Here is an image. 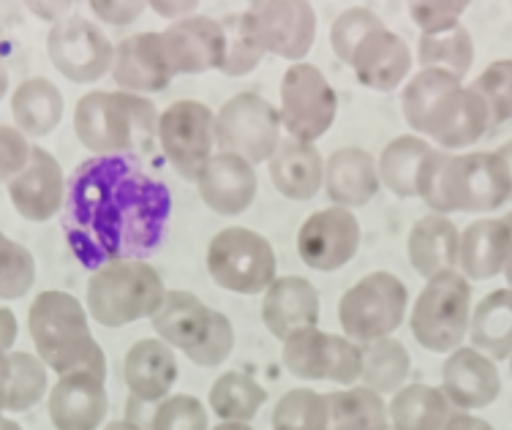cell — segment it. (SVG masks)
Wrapping results in <instances>:
<instances>
[{
  "label": "cell",
  "mask_w": 512,
  "mask_h": 430,
  "mask_svg": "<svg viewBox=\"0 0 512 430\" xmlns=\"http://www.w3.org/2000/svg\"><path fill=\"white\" fill-rule=\"evenodd\" d=\"M472 319V286L458 270L431 278L414 300L409 327L414 341L434 354H450L463 343Z\"/></svg>",
  "instance_id": "52a82bcc"
},
{
  "label": "cell",
  "mask_w": 512,
  "mask_h": 430,
  "mask_svg": "<svg viewBox=\"0 0 512 430\" xmlns=\"http://www.w3.org/2000/svg\"><path fill=\"white\" fill-rule=\"evenodd\" d=\"M30 341L50 371L58 376L74 371L107 373V357L90 333L88 311L69 292H41L28 311Z\"/></svg>",
  "instance_id": "3957f363"
},
{
  "label": "cell",
  "mask_w": 512,
  "mask_h": 430,
  "mask_svg": "<svg viewBox=\"0 0 512 430\" xmlns=\"http://www.w3.org/2000/svg\"><path fill=\"white\" fill-rule=\"evenodd\" d=\"M123 376L131 398L139 403H161L178 382L175 349L158 338H142L126 354Z\"/></svg>",
  "instance_id": "484cf974"
},
{
  "label": "cell",
  "mask_w": 512,
  "mask_h": 430,
  "mask_svg": "<svg viewBox=\"0 0 512 430\" xmlns=\"http://www.w3.org/2000/svg\"><path fill=\"white\" fill-rule=\"evenodd\" d=\"M148 3L142 0H93L90 11L99 17L104 25H115V28H126L145 14Z\"/></svg>",
  "instance_id": "681fc988"
},
{
  "label": "cell",
  "mask_w": 512,
  "mask_h": 430,
  "mask_svg": "<svg viewBox=\"0 0 512 430\" xmlns=\"http://www.w3.org/2000/svg\"><path fill=\"white\" fill-rule=\"evenodd\" d=\"M47 55L63 77L77 85H90L109 74L115 44L93 20L82 14H69V17H60L50 28Z\"/></svg>",
  "instance_id": "5bb4252c"
},
{
  "label": "cell",
  "mask_w": 512,
  "mask_h": 430,
  "mask_svg": "<svg viewBox=\"0 0 512 430\" xmlns=\"http://www.w3.org/2000/svg\"><path fill=\"white\" fill-rule=\"evenodd\" d=\"M207 273L227 292L265 294L278 278L276 251L254 229L227 226L207 245Z\"/></svg>",
  "instance_id": "ba28073f"
},
{
  "label": "cell",
  "mask_w": 512,
  "mask_h": 430,
  "mask_svg": "<svg viewBox=\"0 0 512 430\" xmlns=\"http://www.w3.org/2000/svg\"><path fill=\"white\" fill-rule=\"evenodd\" d=\"M273 430H297V428H273Z\"/></svg>",
  "instance_id": "be15d7a7"
},
{
  "label": "cell",
  "mask_w": 512,
  "mask_h": 430,
  "mask_svg": "<svg viewBox=\"0 0 512 430\" xmlns=\"http://www.w3.org/2000/svg\"><path fill=\"white\" fill-rule=\"evenodd\" d=\"M0 235H3V232H0Z\"/></svg>",
  "instance_id": "03108f58"
},
{
  "label": "cell",
  "mask_w": 512,
  "mask_h": 430,
  "mask_svg": "<svg viewBox=\"0 0 512 430\" xmlns=\"http://www.w3.org/2000/svg\"><path fill=\"white\" fill-rule=\"evenodd\" d=\"M442 392L458 411H477L491 406L502 392V376L496 362L472 346H458L442 368Z\"/></svg>",
  "instance_id": "7402d4cb"
},
{
  "label": "cell",
  "mask_w": 512,
  "mask_h": 430,
  "mask_svg": "<svg viewBox=\"0 0 512 430\" xmlns=\"http://www.w3.org/2000/svg\"><path fill=\"white\" fill-rule=\"evenodd\" d=\"M36 284V259L25 245L0 235V300H22Z\"/></svg>",
  "instance_id": "7bdbcfd3"
},
{
  "label": "cell",
  "mask_w": 512,
  "mask_h": 430,
  "mask_svg": "<svg viewBox=\"0 0 512 430\" xmlns=\"http://www.w3.org/2000/svg\"><path fill=\"white\" fill-rule=\"evenodd\" d=\"M469 338L472 349L493 362L512 357V289H496L477 303L469 319Z\"/></svg>",
  "instance_id": "d6a6232c"
},
{
  "label": "cell",
  "mask_w": 512,
  "mask_h": 430,
  "mask_svg": "<svg viewBox=\"0 0 512 430\" xmlns=\"http://www.w3.org/2000/svg\"><path fill=\"white\" fill-rule=\"evenodd\" d=\"M496 156L502 158L504 169H507V175H510V199H512V139L510 142H504V145L496 150Z\"/></svg>",
  "instance_id": "9f6ffc18"
},
{
  "label": "cell",
  "mask_w": 512,
  "mask_h": 430,
  "mask_svg": "<svg viewBox=\"0 0 512 430\" xmlns=\"http://www.w3.org/2000/svg\"><path fill=\"white\" fill-rule=\"evenodd\" d=\"M469 9V3H450V0H431V3H412L409 14H412L414 25L420 28L423 36H436L444 30H453L461 25V17Z\"/></svg>",
  "instance_id": "7dc6e473"
},
{
  "label": "cell",
  "mask_w": 512,
  "mask_h": 430,
  "mask_svg": "<svg viewBox=\"0 0 512 430\" xmlns=\"http://www.w3.org/2000/svg\"><path fill=\"white\" fill-rule=\"evenodd\" d=\"M63 232L88 270L148 259L161 248L172 218V191L137 156H90L66 177Z\"/></svg>",
  "instance_id": "6da1fadb"
},
{
  "label": "cell",
  "mask_w": 512,
  "mask_h": 430,
  "mask_svg": "<svg viewBox=\"0 0 512 430\" xmlns=\"http://www.w3.org/2000/svg\"><path fill=\"white\" fill-rule=\"evenodd\" d=\"M455 85H461V79L436 69H420L409 79V85L404 88V96H401V107H404L406 123H409V128L417 131V137H423L425 120L431 115V109L436 107V101L447 90H453Z\"/></svg>",
  "instance_id": "ab89813d"
},
{
  "label": "cell",
  "mask_w": 512,
  "mask_h": 430,
  "mask_svg": "<svg viewBox=\"0 0 512 430\" xmlns=\"http://www.w3.org/2000/svg\"><path fill=\"white\" fill-rule=\"evenodd\" d=\"M30 9L36 11V14H41L47 22L52 20V25H55V22L60 20V11H69L71 3H50V6H44V3H30Z\"/></svg>",
  "instance_id": "11a10c76"
},
{
  "label": "cell",
  "mask_w": 512,
  "mask_h": 430,
  "mask_svg": "<svg viewBox=\"0 0 512 430\" xmlns=\"http://www.w3.org/2000/svg\"><path fill=\"white\" fill-rule=\"evenodd\" d=\"M262 322L273 338H286L319 324V292L300 275H284L267 286L262 300Z\"/></svg>",
  "instance_id": "cb8c5ba5"
},
{
  "label": "cell",
  "mask_w": 512,
  "mask_h": 430,
  "mask_svg": "<svg viewBox=\"0 0 512 430\" xmlns=\"http://www.w3.org/2000/svg\"><path fill=\"white\" fill-rule=\"evenodd\" d=\"M6 88H9V77H6V71H0V101L6 96Z\"/></svg>",
  "instance_id": "6125c7cd"
},
{
  "label": "cell",
  "mask_w": 512,
  "mask_h": 430,
  "mask_svg": "<svg viewBox=\"0 0 512 430\" xmlns=\"http://www.w3.org/2000/svg\"><path fill=\"white\" fill-rule=\"evenodd\" d=\"M265 401L267 390L248 373L227 371L210 387V409L221 422H251Z\"/></svg>",
  "instance_id": "8d00e7d4"
},
{
  "label": "cell",
  "mask_w": 512,
  "mask_h": 430,
  "mask_svg": "<svg viewBox=\"0 0 512 430\" xmlns=\"http://www.w3.org/2000/svg\"><path fill=\"white\" fill-rule=\"evenodd\" d=\"M510 245L512 229L504 218H480L458 240V270L466 281H488L504 270Z\"/></svg>",
  "instance_id": "f1b7e54d"
},
{
  "label": "cell",
  "mask_w": 512,
  "mask_h": 430,
  "mask_svg": "<svg viewBox=\"0 0 512 430\" xmlns=\"http://www.w3.org/2000/svg\"><path fill=\"white\" fill-rule=\"evenodd\" d=\"M224 36H227V58L221 66V74L227 77H246L262 63L265 49L254 36V30L248 25L246 14H232L227 20H221Z\"/></svg>",
  "instance_id": "60d3db41"
},
{
  "label": "cell",
  "mask_w": 512,
  "mask_h": 430,
  "mask_svg": "<svg viewBox=\"0 0 512 430\" xmlns=\"http://www.w3.org/2000/svg\"><path fill=\"white\" fill-rule=\"evenodd\" d=\"M9 199L14 210L33 224H44L63 210L66 199V172L60 167V161L52 156L50 150L33 145L28 164L22 172L11 177Z\"/></svg>",
  "instance_id": "e0dca14e"
},
{
  "label": "cell",
  "mask_w": 512,
  "mask_h": 430,
  "mask_svg": "<svg viewBox=\"0 0 512 430\" xmlns=\"http://www.w3.org/2000/svg\"><path fill=\"white\" fill-rule=\"evenodd\" d=\"M194 183L202 202L218 215L246 213L259 191L256 169L235 153H213Z\"/></svg>",
  "instance_id": "603a6c76"
},
{
  "label": "cell",
  "mask_w": 512,
  "mask_h": 430,
  "mask_svg": "<svg viewBox=\"0 0 512 430\" xmlns=\"http://www.w3.org/2000/svg\"><path fill=\"white\" fill-rule=\"evenodd\" d=\"M161 44L175 77L221 71L227 58V36L221 20L213 17L191 14L186 20L172 22L167 30H161Z\"/></svg>",
  "instance_id": "ac0fdd59"
},
{
  "label": "cell",
  "mask_w": 512,
  "mask_h": 430,
  "mask_svg": "<svg viewBox=\"0 0 512 430\" xmlns=\"http://www.w3.org/2000/svg\"><path fill=\"white\" fill-rule=\"evenodd\" d=\"M284 368L303 382H335L355 387L363 371V354L346 335L311 327L284 341Z\"/></svg>",
  "instance_id": "4fadbf2b"
},
{
  "label": "cell",
  "mask_w": 512,
  "mask_h": 430,
  "mask_svg": "<svg viewBox=\"0 0 512 430\" xmlns=\"http://www.w3.org/2000/svg\"><path fill=\"white\" fill-rule=\"evenodd\" d=\"M327 430H387V403L368 387H349L325 395Z\"/></svg>",
  "instance_id": "836d02e7"
},
{
  "label": "cell",
  "mask_w": 512,
  "mask_h": 430,
  "mask_svg": "<svg viewBox=\"0 0 512 430\" xmlns=\"http://www.w3.org/2000/svg\"><path fill=\"white\" fill-rule=\"evenodd\" d=\"M417 58L423 69H436L455 79H463V74L472 69L474 63L472 33L458 25L436 36H420Z\"/></svg>",
  "instance_id": "74e56055"
},
{
  "label": "cell",
  "mask_w": 512,
  "mask_h": 430,
  "mask_svg": "<svg viewBox=\"0 0 512 430\" xmlns=\"http://www.w3.org/2000/svg\"><path fill=\"white\" fill-rule=\"evenodd\" d=\"M417 196L431 213H493L510 199V175L493 153L431 150L417 175Z\"/></svg>",
  "instance_id": "7a4b0ae2"
},
{
  "label": "cell",
  "mask_w": 512,
  "mask_h": 430,
  "mask_svg": "<svg viewBox=\"0 0 512 430\" xmlns=\"http://www.w3.org/2000/svg\"><path fill=\"white\" fill-rule=\"evenodd\" d=\"M213 430H254L248 422H218Z\"/></svg>",
  "instance_id": "6f0895ef"
},
{
  "label": "cell",
  "mask_w": 512,
  "mask_h": 430,
  "mask_svg": "<svg viewBox=\"0 0 512 430\" xmlns=\"http://www.w3.org/2000/svg\"><path fill=\"white\" fill-rule=\"evenodd\" d=\"M349 66L360 79V85L376 93H390L398 85H404V79L409 77L412 49L393 30H374L371 36L360 41Z\"/></svg>",
  "instance_id": "d4e9b609"
},
{
  "label": "cell",
  "mask_w": 512,
  "mask_h": 430,
  "mask_svg": "<svg viewBox=\"0 0 512 430\" xmlns=\"http://www.w3.org/2000/svg\"><path fill=\"white\" fill-rule=\"evenodd\" d=\"M458 240L461 232L447 215H423L409 232V262L414 273L431 281L436 275L458 270Z\"/></svg>",
  "instance_id": "f546056e"
},
{
  "label": "cell",
  "mask_w": 512,
  "mask_h": 430,
  "mask_svg": "<svg viewBox=\"0 0 512 430\" xmlns=\"http://www.w3.org/2000/svg\"><path fill=\"white\" fill-rule=\"evenodd\" d=\"M164 294L167 286L150 262H112L90 275L85 311L101 327H126L139 319H150L164 303Z\"/></svg>",
  "instance_id": "8992f818"
},
{
  "label": "cell",
  "mask_w": 512,
  "mask_h": 430,
  "mask_svg": "<svg viewBox=\"0 0 512 430\" xmlns=\"http://www.w3.org/2000/svg\"><path fill=\"white\" fill-rule=\"evenodd\" d=\"M338 115V96L322 71L311 63H295L281 77V107L278 118L286 137L311 142L333 128Z\"/></svg>",
  "instance_id": "8fae6325"
},
{
  "label": "cell",
  "mask_w": 512,
  "mask_h": 430,
  "mask_svg": "<svg viewBox=\"0 0 512 430\" xmlns=\"http://www.w3.org/2000/svg\"><path fill=\"white\" fill-rule=\"evenodd\" d=\"M510 373H512V357H510Z\"/></svg>",
  "instance_id": "e7e4bbea"
},
{
  "label": "cell",
  "mask_w": 512,
  "mask_h": 430,
  "mask_svg": "<svg viewBox=\"0 0 512 430\" xmlns=\"http://www.w3.org/2000/svg\"><path fill=\"white\" fill-rule=\"evenodd\" d=\"M270 180L281 196L292 202H308L322 191L325 183V158L311 142L281 137L276 153L267 161Z\"/></svg>",
  "instance_id": "83f0119b"
},
{
  "label": "cell",
  "mask_w": 512,
  "mask_h": 430,
  "mask_svg": "<svg viewBox=\"0 0 512 430\" xmlns=\"http://www.w3.org/2000/svg\"><path fill=\"white\" fill-rule=\"evenodd\" d=\"M325 194L330 202L346 210L368 205L379 194L376 158L363 147H338L325 161Z\"/></svg>",
  "instance_id": "4316f807"
},
{
  "label": "cell",
  "mask_w": 512,
  "mask_h": 430,
  "mask_svg": "<svg viewBox=\"0 0 512 430\" xmlns=\"http://www.w3.org/2000/svg\"><path fill=\"white\" fill-rule=\"evenodd\" d=\"M504 278H507V289H512V245H510V254H507V262H504Z\"/></svg>",
  "instance_id": "91938a15"
},
{
  "label": "cell",
  "mask_w": 512,
  "mask_h": 430,
  "mask_svg": "<svg viewBox=\"0 0 512 430\" xmlns=\"http://www.w3.org/2000/svg\"><path fill=\"white\" fill-rule=\"evenodd\" d=\"M246 20L265 55L303 63L316 41V11L308 0H256Z\"/></svg>",
  "instance_id": "9a60e30c"
},
{
  "label": "cell",
  "mask_w": 512,
  "mask_h": 430,
  "mask_svg": "<svg viewBox=\"0 0 512 430\" xmlns=\"http://www.w3.org/2000/svg\"><path fill=\"white\" fill-rule=\"evenodd\" d=\"M9 376H11V365H9V352L0 349V417L6 411V392H9Z\"/></svg>",
  "instance_id": "db71d44e"
},
{
  "label": "cell",
  "mask_w": 512,
  "mask_h": 430,
  "mask_svg": "<svg viewBox=\"0 0 512 430\" xmlns=\"http://www.w3.org/2000/svg\"><path fill=\"white\" fill-rule=\"evenodd\" d=\"M431 150H434V145L428 139L417 137V134H404V137H395L393 142H387L382 156L376 161L379 183L401 199L417 196V175L423 167V158Z\"/></svg>",
  "instance_id": "e575fe53"
},
{
  "label": "cell",
  "mask_w": 512,
  "mask_h": 430,
  "mask_svg": "<svg viewBox=\"0 0 512 430\" xmlns=\"http://www.w3.org/2000/svg\"><path fill=\"white\" fill-rule=\"evenodd\" d=\"M0 430H22V428L14 420H6V417H0Z\"/></svg>",
  "instance_id": "94428289"
},
{
  "label": "cell",
  "mask_w": 512,
  "mask_h": 430,
  "mask_svg": "<svg viewBox=\"0 0 512 430\" xmlns=\"http://www.w3.org/2000/svg\"><path fill=\"white\" fill-rule=\"evenodd\" d=\"M455 411L444 392L431 384H404L393 392L387 417L395 430H444Z\"/></svg>",
  "instance_id": "1f68e13d"
},
{
  "label": "cell",
  "mask_w": 512,
  "mask_h": 430,
  "mask_svg": "<svg viewBox=\"0 0 512 430\" xmlns=\"http://www.w3.org/2000/svg\"><path fill=\"white\" fill-rule=\"evenodd\" d=\"M153 101L123 90H90L74 107V134L93 156H126L156 137Z\"/></svg>",
  "instance_id": "277c9868"
},
{
  "label": "cell",
  "mask_w": 512,
  "mask_h": 430,
  "mask_svg": "<svg viewBox=\"0 0 512 430\" xmlns=\"http://www.w3.org/2000/svg\"><path fill=\"white\" fill-rule=\"evenodd\" d=\"M363 354V371H360V382L368 390L379 392V395H393L406 384L409 371H412V360L409 352L401 341L390 338H379V341L363 343L360 346Z\"/></svg>",
  "instance_id": "d590c367"
},
{
  "label": "cell",
  "mask_w": 512,
  "mask_h": 430,
  "mask_svg": "<svg viewBox=\"0 0 512 430\" xmlns=\"http://www.w3.org/2000/svg\"><path fill=\"white\" fill-rule=\"evenodd\" d=\"M488 128H491L488 104L472 88L455 85L436 101V107L425 120L423 134L450 153L480 142Z\"/></svg>",
  "instance_id": "ffe728a7"
},
{
  "label": "cell",
  "mask_w": 512,
  "mask_h": 430,
  "mask_svg": "<svg viewBox=\"0 0 512 430\" xmlns=\"http://www.w3.org/2000/svg\"><path fill=\"white\" fill-rule=\"evenodd\" d=\"M360 237V221L352 210L338 205L322 207L300 226L297 254L316 273H335L355 259Z\"/></svg>",
  "instance_id": "2e32d148"
},
{
  "label": "cell",
  "mask_w": 512,
  "mask_h": 430,
  "mask_svg": "<svg viewBox=\"0 0 512 430\" xmlns=\"http://www.w3.org/2000/svg\"><path fill=\"white\" fill-rule=\"evenodd\" d=\"M104 430H142V428H139V425H134V422L118 420V422H109V425Z\"/></svg>",
  "instance_id": "680465c9"
},
{
  "label": "cell",
  "mask_w": 512,
  "mask_h": 430,
  "mask_svg": "<svg viewBox=\"0 0 512 430\" xmlns=\"http://www.w3.org/2000/svg\"><path fill=\"white\" fill-rule=\"evenodd\" d=\"M273 428L327 430L325 395L306 387L289 390L273 409Z\"/></svg>",
  "instance_id": "b9f144b4"
},
{
  "label": "cell",
  "mask_w": 512,
  "mask_h": 430,
  "mask_svg": "<svg viewBox=\"0 0 512 430\" xmlns=\"http://www.w3.org/2000/svg\"><path fill=\"white\" fill-rule=\"evenodd\" d=\"M150 430H207V409L194 395H169L158 403Z\"/></svg>",
  "instance_id": "bcb514c9"
},
{
  "label": "cell",
  "mask_w": 512,
  "mask_h": 430,
  "mask_svg": "<svg viewBox=\"0 0 512 430\" xmlns=\"http://www.w3.org/2000/svg\"><path fill=\"white\" fill-rule=\"evenodd\" d=\"M66 112V101L60 88L47 77H28L11 93V115L14 128H20L28 139L50 137L60 126Z\"/></svg>",
  "instance_id": "4dcf8cb0"
},
{
  "label": "cell",
  "mask_w": 512,
  "mask_h": 430,
  "mask_svg": "<svg viewBox=\"0 0 512 430\" xmlns=\"http://www.w3.org/2000/svg\"><path fill=\"white\" fill-rule=\"evenodd\" d=\"M107 411V373L74 371L50 387L47 414L55 430H99Z\"/></svg>",
  "instance_id": "d6986e66"
},
{
  "label": "cell",
  "mask_w": 512,
  "mask_h": 430,
  "mask_svg": "<svg viewBox=\"0 0 512 430\" xmlns=\"http://www.w3.org/2000/svg\"><path fill=\"white\" fill-rule=\"evenodd\" d=\"M156 139L172 169L194 183L216 150V112L191 98L175 101L158 115Z\"/></svg>",
  "instance_id": "7c38bea8"
},
{
  "label": "cell",
  "mask_w": 512,
  "mask_h": 430,
  "mask_svg": "<svg viewBox=\"0 0 512 430\" xmlns=\"http://www.w3.org/2000/svg\"><path fill=\"white\" fill-rule=\"evenodd\" d=\"M115 85L123 93L145 96V93H161L172 85V69H169L167 52L161 44V33L145 30L137 36H128L115 47L112 69H109Z\"/></svg>",
  "instance_id": "44dd1931"
},
{
  "label": "cell",
  "mask_w": 512,
  "mask_h": 430,
  "mask_svg": "<svg viewBox=\"0 0 512 430\" xmlns=\"http://www.w3.org/2000/svg\"><path fill=\"white\" fill-rule=\"evenodd\" d=\"M148 9H153L156 14H161V17H167V20L178 22L191 17V11H197V3H191V0H186V3H180V0H175V3H169V0H156V3H148Z\"/></svg>",
  "instance_id": "f907efd6"
},
{
  "label": "cell",
  "mask_w": 512,
  "mask_h": 430,
  "mask_svg": "<svg viewBox=\"0 0 512 430\" xmlns=\"http://www.w3.org/2000/svg\"><path fill=\"white\" fill-rule=\"evenodd\" d=\"M17 343V316L11 308H0V349L14 352Z\"/></svg>",
  "instance_id": "816d5d0a"
},
{
  "label": "cell",
  "mask_w": 512,
  "mask_h": 430,
  "mask_svg": "<svg viewBox=\"0 0 512 430\" xmlns=\"http://www.w3.org/2000/svg\"><path fill=\"white\" fill-rule=\"evenodd\" d=\"M30 150L33 145L20 128L0 123V186L9 183L17 172H22V167L28 164Z\"/></svg>",
  "instance_id": "c3c4849f"
},
{
  "label": "cell",
  "mask_w": 512,
  "mask_h": 430,
  "mask_svg": "<svg viewBox=\"0 0 512 430\" xmlns=\"http://www.w3.org/2000/svg\"><path fill=\"white\" fill-rule=\"evenodd\" d=\"M9 392H6V411L22 414L50 392V368L30 352H9Z\"/></svg>",
  "instance_id": "f35d334b"
},
{
  "label": "cell",
  "mask_w": 512,
  "mask_h": 430,
  "mask_svg": "<svg viewBox=\"0 0 512 430\" xmlns=\"http://www.w3.org/2000/svg\"><path fill=\"white\" fill-rule=\"evenodd\" d=\"M150 324L158 341L180 349L199 368H218L235 349V330L221 311L207 308L197 294L167 289Z\"/></svg>",
  "instance_id": "5b68a950"
},
{
  "label": "cell",
  "mask_w": 512,
  "mask_h": 430,
  "mask_svg": "<svg viewBox=\"0 0 512 430\" xmlns=\"http://www.w3.org/2000/svg\"><path fill=\"white\" fill-rule=\"evenodd\" d=\"M281 131L278 109L259 93H237L216 112L218 153H235L251 167L270 161Z\"/></svg>",
  "instance_id": "30bf717a"
},
{
  "label": "cell",
  "mask_w": 512,
  "mask_h": 430,
  "mask_svg": "<svg viewBox=\"0 0 512 430\" xmlns=\"http://www.w3.org/2000/svg\"><path fill=\"white\" fill-rule=\"evenodd\" d=\"M382 28L384 22L371 9L357 6V9L341 11L333 20V28H330V49H333L335 58L349 66V60L355 55V49L360 47V41Z\"/></svg>",
  "instance_id": "ee69618b"
},
{
  "label": "cell",
  "mask_w": 512,
  "mask_h": 430,
  "mask_svg": "<svg viewBox=\"0 0 512 430\" xmlns=\"http://www.w3.org/2000/svg\"><path fill=\"white\" fill-rule=\"evenodd\" d=\"M444 430H493V425L491 422L480 420V417H474L469 411H458V414H453V417L447 420Z\"/></svg>",
  "instance_id": "f5cc1de1"
},
{
  "label": "cell",
  "mask_w": 512,
  "mask_h": 430,
  "mask_svg": "<svg viewBox=\"0 0 512 430\" xmlns=\"http://www.w3.org/2000/svg\"><path fill=\"white\" fill-rule=\"evenodd\" d=\"M469 88L491 109V126L512 120V60H493Z\"/></svg>",
  "instance_id": "f6af8a7d"
},
{
  "label": "cell",
  "mask_w": 512,
  "mask_h": 430,
  "mask_svg": "<svg viewBox=\"0 0 512 430\" xmlns=\"http://www.w3.org/2000/svg\"><path fill=\"white\" fill-rule=\"evenodd\" d=\"M409 292L393 273H371L360 278L338 303V322L344 335L357 346L390 338L404 324Z\"/></svg>",
  "instance_id": "9c48e42d"
}]
</instances>
